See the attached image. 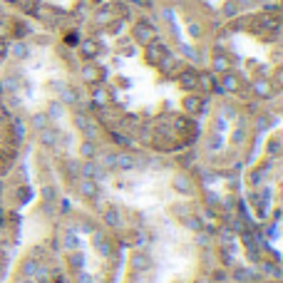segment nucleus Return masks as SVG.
<instances>
[{
  "instance_id": "obj_52",
  "label": "nucleus",
  "mask_w": 283,
  "mask_h": 283,
  "mask_svg": "<svg viewBox=\"0 0 283 283\" xmlns=\"http://www.w3.org/2000/svg\"><path fill=\"white\" fill-rule=\"evenodd\" d=\"M5 119H8V110H5V105H3V107H0V122H5Z\"/></svg>"
},
{
  "instance_id": "obj_35",
  "label": "nucleus",
  "mask_w": 283,
  "mask_h": 283,
  "mask_svg": "<svg viewBox=\"0 0 283 283\" xmlns=\"http://www.w3.org/2000/svg\"><path fill=\"white\" fill-rule=\"evenodd\" d=\"M97 167H102L105 171L114 169V154H102V157H100V162H97Z\"/></svg>"
},
{
  "instance_id": "obj_37",
  "label": "nucleus",
  "mask_w": 283,
  "mask_h": 283,
  "mask_svg": "<svg viewBox=\"0 0 283 283\" xmlns=\"http://www.w3.org/2000/svg\"><path fill=\"white\" fill-rule=\"evenodd\" d=\"M268 124H271V117H268V114H258V117H256V132L268 129Z\"/></svg>"
},
{
  "instance_id": "obj_39",
  "label": "nucleus",
  "mask_w": 283,
  "mask_h": 283,
  "mask_svg": "<svg viewBox=\"0 0 283 283\" xmlns=\"http://www.w3.org/2000/svg\"><path fill=\"white\" fill-rule=\"evenodd\" d=\"M42 199H45V204H53V201H55V199H57L55 189H53V186H50V184H48V186H45V189H42Z\"/></svg>"
},
{
  "instance_id": "obj_29",
  "label": "nucleus",
  "mask_w": 283,
  "mask_h": 283,
  "mask_svg": "<svg viewBox=\"0 0 283 283\" xmlns=\"http://www.w3.org/2000/svg\"><path fill=\"white\" fill-rule=\"evenodd\" d=\"M30 124H32V127H35V129L40 132V129H45V127H50L53 122H50V117H48V114H45V112H37V114H32V117H30Z\"/></svg>"
},
{
  "instance_id": "obj_49",
  "label": "nucleus",
  "mask_w": 283,
  "mask_h": 283,
  "mask_svg": "<svg viewBox=\"0 0 283 283\" xmlns=\"http://www.w3.org/2000/svg\"><path fill=\"white\" fill-rule=\"evenodd\" d=\"M236 3L241 5V10H244V8H251V5H256V0H236Z\"/></svg>"
},
{
  "instance_id": "obj_23",
  "label": "nucleus",
  "mask_w": 283,
  "mask_h": 283,
  "mask_svg": "<svg viewBox=\"0 0 283 283\" xmlns=\"http://www.w3.org/2000/svg\"><path fill=\"white\" fill-rule=\"evenodd\" d=\"M199 87H201L204 92H214V89H216V75H214V72H201V75H199Z\"/></svg>"
},
{
  "instance_id": "obj_1",
  "label": "nucleus",
  "mask_w": 283,
  "mask_h": 283,
  "mask_svg": "<svg viewBox=\"0 0 283 283\" xmlns=\"http://www.w3.org/2000/svg\"><path fill=\"white\" fill-rule=\"evenodd\" d=\"M167 55H169V48H167V42H162L159 37H154L152 42L144 45V60H147L149 65H159Z\"/></svg>"
},
{
  "instance_id": "obj_7",
  "label": "nucleus",
  "mask_w": 283,
  "mask_h": 283,
  "mask_svg": "<svg viewBox=\"0 0 283 283\" xmlns=\"http://www.w3.org/2000/svg\"><path fill=\"white\" fill-rule=\"evenodd\" d=\"M72 119H75L77 129H80L82 134H87V139H92V142L97 139V134H100V132H97L95 122H92V119H89L87 114H82V112H75V114H72Z\"/></svg>"
},
{
  "instance_id": "obj_33",
  "label": "nucleus",
  "mask_w": 283,
  "mask_h": 283,
  "mask_svg": "<svg viewBox=\"0 0 283 283\" xmlns=\"http://www.w3.org/2000/svg\"><path fill=\"white\" fill-rule=\"evenodd\" d=\"M184 226L192 228V231H197V233H201V231H204L201 219H199V216H194V214H186V216H184Z\"/></svg>"
},
{
  "instance_id": "obj_15",
  "label": "nucleus",
  "mask_w": 283,
  "mask_h": 283,
  "mask_svg": "<svg viewBox=\"0 0 283 283\" xmlns=\"http://www.w3.org/2000/svg\"><path fill=\"white\" fill-rule=\"evenodd\" d=\"M8 55L15 57V60H28L30 57V45L25 40H15V42H10L8 45Z\"/></svg>"
},
{
  "instance_id": "obj_6",
  "label": "nucleus",
  "mask_w": 283,
  "mask_h": 283,
  "mask_svg": "<svg viewBox=\"0 0 283 283\" xmlns=\"http://www.w3.org/2000/svg\"><path fill=\"white\" fill-rule=\"evenodd\" d=\"M176 80H179V87H181V89H186V92H194V89H199V72H197V70H192V67L179 70Z\"/></svg>"
},
{
  "instance_id": "obj_38",
  "label": "nucleus",
  "mask_w": 283,
  "mask_h": 283,
  "mask_svg": "<svg viewBox=\"0 0 283 283\" xmlns=\"http://www.w3.org/2000/svg\"><path fill=\"white\" fill-rule=\"evenodd\" d=\"M3 87H5V92H18V77H5Z\"/></svg>"
},
{
  "instance_id": "obj_20",
  "label": "nucleus",
  "mask_w": 283,
  "mask_h": 283,
  "mask_svg": "<svg viewBox=\"0 0 283 283\" xmlns=\"http://www.w3.org/2000/svg\"><path fill=\"white\" fill-rule=\"evenodd\" d=\"M134 167H137V159L132 154H114V169L132 171Z\"/></svg>"
},
{
  "instance_id": "obj_47",
  "label": "nucleus",
  "mask_w": 283,
  "mask_h": 283,
  "mask_svg": "<svg viewBox=\"0 0 283 283\" xmlns=\"http://www.w3.org/2000/svg\"><path fill=\"white\" fill-rule=\"evenodd\" d=\"M278 144H281L278 139H273V142H271V147H268V154H271V157H276V154L281 152V147H278Z\"/></svg>"
},
{
  "instance_id": "obj_10",
  "label": "nucleus",
  "mask_w": 283,
  "mask_h": 283,
  "mask_svg": "<svg viewBox=\"0 0 283 283\" xmlns=\"http://www.w3.org/2000/svg\"><path fill=\"white\" fill-rule=\"evenodd\" d=\"M57 95H60V105H65V107H77V102H80V97H77V92H75V87L70 85H55Z\"/></svg>"
},
{
  "instance_id": "obj_25",
  "label": "nucleus",
  "mask_w": 283,
  "mask_h": 283,
  "mask_svg": "<svg viewBox=\"0 0 283 283\" xmlns=\"http://www.w3.org/2000/svg\"><path fill=\"white\" fill-rule=\"evenodd\" d=\"M159 67H162V72H164V75H179V62H176L171 55L164 57V60L159 62Z\"/></svg>"
},
{
  "instance_id": "obj_40",
  "label": "nucleus",
  "mask_w": 283,
  "mask_h": 283,
  "mask_svg": "<svg viewBox=\"0 0 283 283\" xmlns=\"http://www.w3.org/2000/svg\"><path fill=\"white\" fill-rule=\"evenodd\" d=\"M75 283H95V281H92L89 273H85V271L80 268V271H75Z\"/></svg>"
},
{
  "instance_id": "obj_21",
  "label": "nucleus",
  "mask_w": 283,
  "mask_h": 283,
  "mask_svg": "<svg viewBox=\"0 0 283 283\" xmlns=\"http://www.w3.org/2000/svg\"><path fill=\"white\" fill-rule=\"evenodd\" d=\"M256 278H258V273H256V271H251V268H246V266H236V268H233V281L254 283Z\"/></svg>"
},
{
  "instance_id": "obj_54",
  "label": "nucleus",
  "mask_w": 283,
  "mask_h": 283,
  "mask_svg": "<svg viewBox=\"0 0 283 283\" xmlns=\"http://www.w3.org/2000/svg\"><path fill=\"white\" fill-rule=\"evenodd\" d=\"M20 283H35L32 278H20Z\"/></svg>"
},
{
  "instance_id": "obj_12",
  "label": "nucleus",
  "mask_w": 283,
  "mask_h": 283,
  "mask_svg": "<svg viewBox=\"0 0 283 283\" xmlns=\"http://www.w3.org/2000/svg\"><path fill=\"white\" fill-rule=\"evenodd\" d=\"M211 72L214 75H224V72H231V57L221 50H216L214 57H211Z\"/></svg>"
},
{
  "instance_id": "obj_48",
  "label": "nucleus",
  "mask_w": 283,
  "mask_h": 283,
  "mask_svg": "<svg viewBox=\"0 0 283 283\" xmlns=\"http://www.w3.org/2000/svg\"><path fill=\"white\" fill-rule=\"evenodd\" d=\"M181 53H184V55L186 57H192V60H197V50H192V48H189V45H181Z\"/></svg>"
},
{
  "instance_id": "obj_9",
  "label": "nucleus",
  "mask_w": 283,
  "mask_h": 283,
  "mask_svg": "<svg viewBox=\"0 0 283 283\" xmlns=\"http://www.w3.org/2000/svg\"><path fill=\"white\" fill-rule=\"evenodd\" d=\"M171 186L179 192V194H184V197H192L194 194V181H192V176L189 174H174V179H171Z\"/></svg>"
},
{
  "instance_id": "obj_22",
  "label": "nucleus",
  "mask_w": 283,
  "mask_h": 283,
  "mask_svg": "<svg viewBox=\"0 0 283 283\" xmlns=\"http://www.w3.org/2000/svg\"><path fill=\"white\" fill-rule=\"evenodd\" d=\"M221 15H224V20H236V18L241 15V5H239L236 0H226V3L221 5Z\"/></svg>"
},
{
  "instance_id": "obj_5",
  "label": "nucleus",
  "mask_w": 283,
  "mask_h": 283,
  "mask_svg": "<svg viewBox=\"0 0 283 283\" xmlns=\"http://www.w3.org/2000/svg\"><path fill=\"white\" fill-rule=\"evenodd\" d=\"M92 241H95V251L105 258H112L114 254V246H112V239L105 236L102 231H92Z\"/></svg>"
},
{
  "instance_id": "obj_16",
  "label": "nucleus",
  "mask_w": 283,
  "mask_h": 283,
  "mask_svg": "<svg viewBox=\"0 0 283 283\" xmlns=\"http://www.w3.org/2000/svg\"><path fill=\"white\" fill-rule=\"evenodd\" d=\"M77 192H80V197L82 199H97V181H92V179H85V176H80V181H77Z\"/></svg>"
},
{
  "instance_id": "obj_50",
  "label": "nucleus",
  "mask_w": 283,
  "mask_h": 283,
  "mask_svg": "<svg viewBox=\"0 0 283 283\" xmlns=\"http://www.w3.org/2000/svg\"><path fill=\"white\" fill-rule=\"evenodd\" d=\"M0 57H8V42L0 40Z\"/></svg>"
},
{
  "instance_id": "obj_31",
  "label": "nucleus",
  "mask_w": 283,
  "mask_h": 283,
  "mask_svg": "<svg viewBox=\"0 0 283 283\" xmlns=\"http://www.w3.org/2000/svg\"><path fill=\"white\" fill-rule=\"evenodd\" d=\"M67 261H70V266H72L75 271H80V268L85 266V254H82L80 249H77V251H70V254H67Z\"/></svg>"
},
{
  "instance_id": "obj_2",
  "label": "nucleus",
  "mask_w": 283,
  "mask_h": 283,
  "mask_svg": "<svg viewBox=\"0 0 283 283\" xmlns=\"http://www.w3.org/2000/svg\"><path fill=\"white\" fill-rule=\"evenodd\" d=\"M132 37H134L137 45H147V42H152V40L157 37V30L152 28L147 20H139V23L132 28Z\"/></svg>"
},
{
  "instance_id": "obj_26",
  "label": "nucleus",
  "mask_w": 283,
  "mask_h": 283,
  "mask_svg": "<svg viewBox=\"0 0 283 283\" xmlns=\"http://www.w3.org/2000/svg\"><path fill=\"white\" fill-rule=\"evenodd\" d=\"M80 157H82V159H95V157H97V144L92 139H85L80 144Z\"/></svg>"
},
{
  "instance_id": "obj_8",
  "label": "nucleus",
  "mask_w": 283,
  "mask_h": 283,
  "mask_svg": "<svg viewBox=\"0 0 283 283\" xmlns=\"http://www.w3.org/2000/svg\"><path fill=\"white\" fill-rule=\"evenodd\" d=\"M80 77L85 80V85H100V80L105 77V70H100L97 65H92V62H87L82 65V70H80Z\"/></svg>"
},
{
  "instance_id": "obj_14",
  "label": "nucleus",
  "mask_w": 283,
  "mask_h": 283,
  "mask_svg": "<svg viewBox=\"0 0 283 283\" xmlns=\"http://www.w3.org/2000/svg\"><path fill=\"white\" fill-rule=\"evenodd\" d=\"M62 249H65L67 254L80 249V233H77L72 226H67L65 228V233H62Z\"/></svg>"
},
{
  "instance_id": "obj_11",
  "label": "nucleus",
  "mask_w": 283,
  "mask_h": 283,
  "mask_svg": "<svg viewBox=\"0 0 283 283\" xmlns=\"http://www.w3.org/2000/svg\"><path fill=\"white\" fill-rule=\"evenodd\" d=\"M204 107H206V100L204 97H199L194 92H189L186 97H184V112L192 114V117H197V114L204 112Z\"/></svg>"
},
{
  "instance_id": "obj_27",
  "label": "nucleus",
  "mask_w": 283,
  "mask_h": 283,
  "mask_svg": "<svg viewBox=\"0 0 283 283\" xmlns=\"http://www.w3.org/2000/svg\"><path fill=\"white\" fill-rule=\"evenodd\" d=\"M132 266H134V271H149V268H152V258L147 254H134Z\"/></svg>"
},
{
  "instance_id": "obj_4",
  "label": "nucleus",
  "mask_w": 283,
  "mask_h": 283,
  "mask_svg": "<svg viewBox=\"0 0 283 283\" xmlns=\"http://www.w3.org/2000/svg\"><path fill=\"white\" fill-rule=\"evenodd\" d=\"M80 176L92 179V181H102V179H107V171L102 169V167H97L95 159H85V162L80 164Z\"/></svg>"
},
{
  "instance_id": "obj_42",
  "label": "nucleus",
  "mask_w": 283,
  "mask_h": 283,
  "mask_svg": "<svg viewBox=\"0 0 283 283\" xmlns=\"http://www.w3.org/2000/svg\"><path fill=\"white\" fill-rule=\"evenodd\" d=\"M246 139V129H244V127H236V132H233V144H236V147H239V144H241V142Z\"/></svg>"
},
{
  "instance_id": "obj_36",
  "label": "nucleus",
  "mask_w": 283,
  "mask_h": 283,
  "mask_svg": "<svg viewBox=\"0 0 283 283\" xmlns=\"http://www.w3.org/2000/svg\"><path fill=\"white\" fill-rule=\"evenodd\" d=\"M239 239L244 241V246H246V249H254L256 246V236L251 233V231H241V233H239Z\"/></svg>"
},
{
  "instance_id": "obj_24",
  "label": "nucleus",
  "mask_w": 283,
  "mask_h": 283,
  "mask_svg": "<svg viewBox=\"0 0 283 283\" xmlns=\"http://www.w3.org/2000/svg\"><path fill=\"white\" fill-rule=\"evenodd\" d=\"M45 114L50 117V122H60L62 117H65V105H60V102H50L48 105V110H45Z\"/></svg>"
},
{
  "instance_id": "obj_3",
  "label": "nucleus",
  "mask_w": 283,
  "mask_h": 283,
  "mask_svg": "<svg viewBox=\"0 0 283 283\" xmlns=\"http://www.w3.org/2000/svg\"><path fill=\"white\" fill-rule=\"evenodd\" d=\"M251 92H254L258 100H271L276 95V85L268 77H256L254 82H251Z\"/></svg>"
},
{
  "instance_id": "obj_13",
  "label": "nucleus",
  "mask_w": 283,
  "mask_h": 283,
  "mask_svg": "<svg viewBox=\"0 0 283 283\" xmlns=\"http://www.w3.org/2000/svg\"><path fill=\"white\" fill-rule=\"evenodd\" d=\"M97 55H100V42H97L95 37H87V40L80 42V57H82L85 62H92Z\"/></svg>"
},
{
  "instance_id": "obj_34",
  "label": "nucleus",
  "mask_w": 283,
  "mask_h": 283,
  "mask_svg": "<svg viewBox=\"0 0 283 283\" xmlns=\"http://www.w3.org/2000/svg\"><path fill=\"white\" fill-rule=\"evenodd\" d=\"M261 271H266V273H271L273 278H281V268H278L276 263H268V261H261Z\"/></svg>"
},
{
  "instance_id": "obj_53",
  "label": "nucleus",
  "mask_w": 283,
  "mask_h": 283,
  "mask_svg": "<svg viewBox=\"0 0 283 283\" xmlns=\"http://www.w3.org/2000/svg\"><path fill=\"white\" fill-rule=\"evenodd\" d=\"M3 169H5V159L0 157V174H3Z\"/></svg>"
},
{
  "instance_id": "obj_46",
  "label": "nucleus",
  "mask_w": 283,
  "mask_h": 283,
  "mask_svg": "<svg viewBox=\"0 0 283 283\" xmlns=\"http://www.w3.org/2000/svg\"><path fill=\"white\" fill-rule=\"evenodd\" d=\"M201 32H204V30H201L199 23H189V35H192V37H201Z\"/></svg>"
},
{
  "instance_id": "obj_55",
  "label": "nucleus",
  "mask_w": 283,
  "mask_h": 283,
  "mask_svg": "<svg viewBox=\"0 0 283 283\" xmlns=\"http://www.w3.org/2000/svg\"><path fill=\"white\" fill-rule=\"evenodd\" d=\"M5 3H10V5H18V3H20V0H5Z\"/></svg>"
},
{
  "instance_id": "obj_17",
  "label": "nucleus",
  "mask_w": 283,
  "mask_h": 283,
  "mask_svg": "<svg viewBox=\"0 0 283 283\" xmlns=\"http://www.w3.org/2000/svg\"><path fill=\"white\" fill-rule=\"evenodd\" d=\"M102 221H105V226L119 228L122 226V214H119V209H117V206H107V209L102 211Z\"/></svg>"
},
{
  "instance_id": "obj_32",
  "label": "nucleus",
  "mask_w": 283,
  "mask_h": 283,
  "mask_svg": "<svg viewBox=\"0 0 283 283\" xmlns=\"http://www.w3.org/2000/svg\"><path fill=\"white\" fill-rule=\"evenodd\" d=\"M25 134H28L25 122H23V119H15V122H13V137H15V142H23L25 139Z\"/></svg>"
},
{
  "instance_id": "obj_45",
  "label": "nucleus",
  "mask_w": 283,
  "mask_h": 283,
  "mask_svg": "<svg viewBox=\"0 0 283 283\" xmlns=\"http://www.w3.org/2000/svg\"><path fill=\"white\" fill-rule=\"evenodd\" d=\"M122 28H124V23H122V20H112V23H110V32H112V35H119Z\"/></svg>"
},
{
  "instance_id": "obj_43",
  "label": "nucleus",
  "mask_w": 283,
  "mask_h": 283,
  "mask_svg": "<svg viewBox=\"0 0 283 283\" xmlns=\"http://www.w3.org/2000/svg\"><path fill=\"white\" fill-rule=\"evenodd\" d=\"M112 139L117 142L119 147H132V139H129V137H124V134H117V132H114V134H112Z\"/></svg>"
},
{
  "instance_id": "obj_19",
  "label": "nucleus",
  "mask_w": 283,
  "mask_h": 283,
  "mask_svg": "<svg viewBox=\"0 0 283 283\" xmlns=\"http://www.w3.org/2000/svg\"><path fill=\"white\" fill-rule=\"evenodd\" d=\"M57 142H60V132H57L53 124L45 127V129H40V144L42 147H55Z\"/></svg>"
},
{
  "instance_id": "obj_18",
  "label": "nucleus",
  "mask_w": 283,
  "mask_h": 283,
  "mask_svg": "<svg viewBox=\"0 0 283 283\" xmlns=\"http://www.w3.org/2000/svg\"><path fill=\"white\" fill-rule=\"evenodd\" d=\"M107 102H110V92H107L102 85H95V89H92V105L100 107V110H105Z\"/></svg>"
},
{
  "instance_id": "obj_30",
  "label": "nucleus",
  "mask_w": 283,
  "mask_h": 283,
  "mask_svg": "<svg viewBox=\"0 0 283 283\" xmlns=\"http://www.w3.org/2000/svg\"><path fill=\"white\" fill-rule=\"evenodd\" d=\"M37 266H40V261H37L35 256L25 258V263H23V278H32L35 271H37Z\"/></svg>"
},
{
  "instance_id": "obj_44",
  "label": "nucleus",
  "mask_w": 283,
  "mask_h": 283,
  "mask_svg": "<svg viewBox=\"0 0 283 283\" xmlns=\"http://www.w3.org/2000/svg\"><path fill=\"white\" fill-rule=\"evenodd\" d=\"M60 214H72V201L70 199H62L60 201Z\"/></svg>"
},
{
  "instance_id": "obj_41",
  "label": "nucleus",
  "mask_w": 283,
  "mask_h": 283,
  "mask_svg": "<svg viewBox=\"0 0 283 283\" xmlns=\"http://www.w3.org/2000/svg\"><path fill=\"white\" fill-rule=\"evenodd\" d=\"M219 114H221L224 119H233V117H236V110H233L231 105H221V110H219Z\"/></svg>"
},
{
  "instance_id": "obj_51",
  "label": "nucleus",
  "mask_w": 283,
  "mask_h": 283,
  "mask_svg": "<svg viewBox=\"0 0 283 283\" xmlns=\"http://www.w3.org/2000/svg\"><path fill=\"white\" fill-rule=\"evenodd\" d=\"M8 32H10L8 25H5V23H0V40H5V37H8Z\"/></svg>"
},
{
  "instance_id": "obj_28",
  "label": "nucleus",
  "mask_w": 283,
  "mask_h": 283,
  "mask_svg": "<svg viewBox=\"0 0 283 283\" xmlns=\"http://www.w3.org/2000/svg\"><path fill=\"white\" fill-rule=\"evenodd\" d=\"M112 20H114V15H112L110 8H100V10L95 13V25H110Z\"/></svg>"
}]
</instances>
